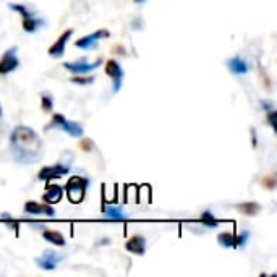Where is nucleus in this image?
Returning <instances> with one entry per match:
<instances>
[{
  "label": "nucleus",
  "mask_w": 277,
  "mask_h": 277,
  "mask_svg": "<svg viewBox=\"0 0 277 277\" xmlns=\"http://www.w3.org/2000/svg\"><path fill=\"white\" fill-rule=\"evenodd\" d=\"M42 238H44L45 242H49V243H52L55 246H65L66 245L65 237L60 232L52 230V228H44V230H42Z\"/></svg>",
  "instance_id": "obj_17"
},
{
  "label": "nucleus",
  "mask_w": 277,
  "mask_h": 277,
  "mask_svg": "<svg viewBox=\"0 0 277 277\" xmlns=\"http://www.w3.org/2000/svg\"><path fill=\"white\" fill-rule=\"evenodd\" d=\"M125 250L131 255L143 256L146 253V238L143 235H133L125 243Z\"/></svg>",
  "instance_id": "obj_13"
},
{
  "label": "nucleus",
  "mask_w": 277,
  "mask_h": 277,
  "mask_svg": "<svg viewBox=\"0 0 277 277\" xmlns=\"http://www.w3.org/2000/svg\"><path fill=\"white\" fill-rule=\"evenodd\" d=\"M63 196V188L60 185H47L45 193L42 195V201L47 204H55V203H60V199Z\"/></svg>",
  "instance_id": "obj_16"
},
{
  "label": "nucleus",
  "mask_w": 277,
  "mask_h": 277,
  "mask_svg": "<svg viewBox=\"0 0 277 277\" xmlns=\"http://www.w3.org/2000/svg\"><path fill=\"white\" fill-rule=\"evenodd\" d=\"M250 238H251V234L250 230H246V228H243V230L235 235V248H245L246 243L250 242Z\"/></svg>",
  "instance_id": "obj_22"
},
{
  "label": "nucleus",
  "mask_w": 277,
  "mask_h": 277,
  "mask_svg": "<svg viewBox=\"0 0 277 277\" xmlns=\"http://www.w3.org/2000/svg\"><path fill=\"white\" fill-rule=\"evenodd\" d=\"M238 209V213H242L243 216H250L255 217L261 213V204L256 201H246V203H240L235 206Z\"/></svg>",
  "instance_id": "obj_18"
},
{
  "label": "nucleus",
  "mask_w": 277,
  "mask_h": 277,
  "mask_svg": "<svg viewBox=\"0 0 277 277\" xmlns=\"http://www.w3.org/2000/svg\"><path fill=\"white\" fill-rule=\"evenodd\" d=\"M10 154L15 162L23 166L36 164L42 159L44 145L41 136L37 135L36 130L26 125H18L10 133Z\"/></svg>",
  "instance_id": "obj_1"
},
{
  "label": "nucleus",
  "mask_w": 277,
  "mask_h": 277,
  "mask_svg": "<svg viewBox=\"0 0 277 277\" xmlns=\"http://www.w3.org/2000/svg\"><path fill=\"white\" fill-rule=\"evenodd\" d=\"M102 63H104V59H98L96 62H89L86 57H80V59L75 62H65L63 68L73 75H86V73L98 70Z\"/></svg>",
  "instance_id": "obj_6"
},
{
  "label": "nucleus",
  "mask_w": 277,
  "mask_h": 277,
  "mask_svg": "<svg viewBox=\"0 0 277 277\" xmlns=\"http://www.w3.org/2000/svg\"><path fill=\"white\" fill-rule=\"evenodd\" d=\"M72 159H73V154L70 152L68 159L62 157L59 162H55V164L42 167L39 172H37V178L44 180V181H49V180H55V178L65 177L70 172V169H72V162H73Z\"/></svg>",
  "instance_id": "obj_5"
},
{
  "label": "nucleus",
  "mask_w": 277,
  "mask_h": 277,
  "mask_svg": "<svg viewBox=\"0 0 277 277\" xmlns=\"http://www.w3.org/2000/svg\"><path fill=\"white\" fill-rule=\"evenodd\" d=\"M73 36V30L70 28V30H65L60 36H59V39H57L51 47H49V55L51 57H54V59H60V57H63V54H65V47H66V44H68V41H70V37Z\"/></svg>",
  "instance_id": "obj_12"
},
{
  "label": "nucleus",
  "mask_w": 277,
  "mask_h": 277,
  "mask_svg": "<svg viewBox=\"0 0 277 277\" xmlns=\"http://www.w3.org/2000/svg\"><path fill=\"white\" fill-rule=\"evenodd\" d=\"M25 214L30 216H47V217H54L55 216V209L52 207V204L47 203H37V201H26L23 206Z\"/></svg>",
  "instance_id": "obj_11"
},
{
  "label": "nucleus",
  "mask_w": 277,
  "mask_h": 277,
  "mask_svg": "<svg viewBox=\"0 0 277 277\" xmlns=\"http://www.w3.org/2000/svg\"><path fill=\"white\" fill-rule=\"evenodd\" d=\"M20 59H18V45L7 49L0 57V76H7L20 68Z\"/></svg>",
  "instance_id": "obj_7"
},
{
  "label": "nucleus",
  "mask_w": 277,
  "mask_h": 277,
  "mask_svg": "<svg viewBox=\"0 0 277 277\" xmlns=\"http://www.w3.org/2000/svg\"><path fill=\"white\" fill-rule=\"evenodd\" d=\"M143 2H146V0H135V4H143Z\"/></svg>",
  "instance_id": "obj_31"
},
{
  "label": "nucleus",
  "mask_w": 277,
  "mask_h": 277,
  "mask_svg": "<svg viewBox=\"0 0 277 277\" xmlns=\"http://www.w3.org/2000/svg\"><path fill=\"white\" fill-rule=\"evenodd\" d=\"M217 243L222 248H235V235L230 232H222L217 235Z\"/></svg>",
  "instance_id": "obj_20"
},
{
  "label": "nucleus",
  "mask_w": 277,
  "mask_h": 277,
  "mask_svg": "<svg viewBox=\"0 0 277 277\" xmlns=\"http://www.w3.org/2000/svg\"><path fill=\"white\" fill-rule=\"evenodd\" d=\"M261 185L266 188V190H274L277 187V180H275V175H266L261 178Z\"/></svg>",
  "instance_id": "obj_25"
},
{
  "label": "nucleus",
  "mask_w": 277,
  "mask_h": 277,
  "mask_svg": "<svg viewBox=\"0 0 277 277\" xmlns=\"http://www.w3.org/2000/svg\"><path fill=\"white\" fill-rule=\"evenodd\" d=\"M107 37H110V31L102 28V30H98L91 34H86V36L80 37V39H76L75 47H78V49H83V51H94L99 47V41L107 39Z\"/></svg>",
  "instance_id": "obj_8"
},
{
  "label": "nucleus",
  "mask_w": 277,
  "mask_h": 277,
  "mask_svg": "<svg viewBox=\"0 0 277 277\" xmlns=\"http://www.w3.org/2000/svg\"><path fill=\"white\" fill-rule=\"evenodd\" d=\"M78 146L84 152H91V151H94V148H96V145H94V141L91 138H84V136H83V140H80Z\"/></svg>",
  "instance_id": "obj_24"
},
{
  "label": "nucleus",
  "mask_w": 277,
  "mask_h": 277,
  "mask_svg": "<svg viewBox=\"0 0 277 277\" xmlns=\"http://www.w3.org/2000/svg\"><path fill=\"white\" fill-rule=\"evenodd\" d=\"M199 222H201L203 225L209 227V228H216L219 224H221V221L211 213V211H204L201 216H199Z\"/></svg>",
  "instance_id": "obj_19"
},
{
  "label": "nucleus",
  "mask_w": 277,
  "mask_h": 277,
  "mask_svg": "<svg viewBox=\"0 0 277 277\" xmlns=\"http://www.w3.org/2000/svg\"><path fill=\"white\" fill-rule=\"evenodd\" d=\"M8 7H10V10L16 12L21 15V26L23 30L26 33H37L41 30V28L47 26V21L44 20L42 16L37 15L34 10H31L28 5H23V4H8Z\"/></svg>",
  "instance_id": "obj_2"
},
{
  "label": "nucleus",
  "mask_w": 277,
  "mask_h": 277,
  "mask_svg": "<svg viewBox=\"0 0 277 277\" xmlns=\"http://www.w3.org/2000/svg\"><path fill=\"white\" fill-rule=\"evenodd\" d=\"M54 128L55 130H62V131L66 133V135H70L73 138H83V135H84L83 125H80L78 122L65 119V116H62V113H54L51 122L47 123L44 130H54Z\"/></svg>",
  "instance_id": "obj_3"
},
{
  "label": "nucleus",
  "mask_w": 277,
  "mask_h": 277,
  "mask_svg": "<svg viewBox=\"0 0 277 277\" xmlns=\"http://www.w3.org/2000/svg\"><path fill=\"white\" fill-rule=\"evenodd\" d=\"M70 81H72V83H75V84H80V86H89V84H93L94 81H96V78H94L93 75H91V76H84V75H75Z\"/></svg>",
  "instance_id": "obj_23"
},
{
  "label": "nucleus",
  "mask_w": 277,
  "mask_h": 277,
  "mask_svg": "<svg viewBox=\"0 0 277 277\" xmlns=\"http://www.w3.org/2000/svg\"><path fill=\"white\" fill-rule=\"evenodd\" d=\"M251 138H253V148H256V146H258V141H256V130H255V128H251Z\"/></svg>",
  "instance_id": "obj_29"
},
{
  "label": "nucleus",
  "mask_w": 277,
  "mask_h": 277,
  "mask_svg": "<svg viewBox=\"0 0 277 277\" xmlns=\"http://www.w3.org/2000/svg\"><path fill=\"white\" fill-rule=\"evenodd\" d=\"M104 72H106V75L112 80V93L113 94L120 93L122 86H123V78H125V72H123L122 65L117 60L110 59L106 62V70Z\"/></svg>",
  "instance_id": "obj_9"
},
{
  "label": "nucleus",
  "mask_w": 277,
  "mask_h": 277,
  "mask_svg": "<svg viewBox=\"0 0 277 277\" xmlns=\"http://www.w3.org/2000/svg\"><path fill=\"white\" fill-rule=\"evenodd\" d=\"M41 109L44 112H52L54 109V96L51 91H42L41 93Z\"/></svg>",
  "instance_id": "obj_21"
},
{
  "label": "nucleus",
  "mask_w": 277,
  "mask_h": 277,
  "mask_svg": "<svg viewBox=\"0 0 277 277\" xmlns=\"http://www.w3.org/2000/svg\"><path fill=\"white\" fill-rule=\"evenodd\" d=\"M102 214L106 219H109V221H127V219H128L125 207L119 206V204H109V206L104 204Z\"/></svg>",
  "instance_id": "obj_14"
},
{
  "label": "nucleus",
  "mask_w": 277,
  "mask_h": 277,
  "mask_svg": "<svg viewBox=\"0 0 277 277\" xmlns=\"http://www.w3.org/2000/svg\"><path fill=\"white\" fill-rule=\"evenodd\" d=\"M4 120V110H2V106H0V122Z\"/></svg>",
  "instance_id": "obj_30"
},
{
  "label": "nucleus",
  "mask_w": 277,
  "mask_h": 277,
  "mask_svg": "<svg viewBox=\"0 0 277 277\" xmlns=\"http://www.w3.org/2000/svg\"><path fill=\"white\" fill-rule=\"evenodd\" d=\"M113 54H120V55H127V51H125V47L123 45H116L113 47Z\"/></svg>",
  "instance_id": "obj_28"
},
{
  "label": "nucleus",
  "mask_w": 277,
  "mask_h": 277,
  "mask_svg": "<svg viewBox=\"0 0 277 277\" xmlns=\"http://www.w3.org/2000/svg\"><path fill=\"white\" fill-rule=\"evenodd\" d=\"M88 187H89L88 177H81V175L70 177V180L66 181V185H65V192H66V196H68V201L73 204L83 203L86 192H88Z\"/></svg>",
  "instance_id": "obj_4"
},
{
  "label": "nucleus",
  "mask_w": 277,
  "mask_h": 277,
  "mask_svg": "<svg viewBox=\"0 0 277 277\" xmlns=\"http://www.w3.org/2000/svg\"><path fill=\"white\" fill-rule=\"evenodd\" d=\"M261 107H263L264 112L271 110V109H275V107H274V104H272L271 101H261Z\"/></svg>",
  "instance_id": "obj_27"
},
{
  "label": "nucleus",
  "mask_w": 277,
  "mask_h": 277,
  "mask_svg": "<svg viewBox=\"0 0 277 277\" xmlns=\"http://www.w3.org/2000/svg\"><path fill=\"white\" fill-rule=\"evenodd\" d=\"M267 113V125H269L274 131H277V123H275V120H277V112H275V109H271V110H267L266 112Z\"/></svg>",
  "instance_id": "obj_26"
},
{
  "label": "nucleus",
  "mask_w": 277,
  "mask_h": 277,
  "mask_svg": "<svg viewBox=\"0 0 277 277\" xmlns=\"http://www.w3.org/2000/svg\"><path fill=\"white\" fill-rule=\"evenodd\" d=\"M225 65H227V68L230 70V73H234V75L243 76L250 72V65H248V62L240 55H235V57H232V59H228L225 62Z\"/></svg>",
  "instance_id": "obj_15"
},
{
  "label": "nucleus",
  "mask_w": 277,
  "mask_h": 277,
  "mask_svg": "<svg viewBox=\"0 0 277 277\" xmlns=\"http://www.w3.org/2000/svg\"><path fill=\"white\" fill-rule=\"evenodd\" d=\"M63 260H65V255H60V253H57L54 250H44L41 256L36 258L34 263H36L37 267H39V269L54 271Z\"/></svg>",
  "instance_id": "obj_10"
}]
</instances>
